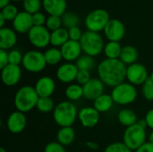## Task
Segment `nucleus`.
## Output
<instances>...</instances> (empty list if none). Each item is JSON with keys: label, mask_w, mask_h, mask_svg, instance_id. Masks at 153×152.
I'll list each match as a JSON object with an SVG mask.
<instances>
[{"label": "nucleus", "mask_w": 153, "mask_h": 152, "mask_svg": "<svg viewBox=\"0 0 153 152\" xmlns=\"http://www.w3.org/2000/svg\"><path fill=\"white\" fill-rule=\"evenodd\" d=\"M127 66L120 59L102 60L97 66L99 78L108 87H116L126 80Z\"/></svg>", "instance_id": "obj_1"}, {"label": "nucleus", "mask_w": 153, "mask_h": 152, "mask_svg": "<svg viewBox=\"0 0 153 152\" xmlns=\"http://www.w3.org/2000/svg\"><path fill=\"white\" fill-rule=\"evenodd\" d=\"M78 113L76 106L72 101H61L56 105L53 111V119L60 127L72 126L78 117Z\"/></svg>", "instance_id": "obj_2"}, {"label": "nucleus", "mask_w": 153, "mask_h": 152, "mask_svg": "<svg viewBox=\"0 0 153 152\" xmlns=\"http://www.w3.org/2000/svg\"><path fill=\"white\" fill-rule=\"evenodd\" d=\"M39 97L32 86H22L15 93L13 99V104L16 110L27 113L34 109L37 106Z\"/></svg>", "instance_id": "obj_3"}, {"label": "nucleus", "mask_w": 153, "mask_h": 152, "mask_svg": "<svg viewBox=\"0 0 153 152\" xmlns=\"http://www.w3.org/2000/svg\"><path fill=\"white\" fill-rule=\"evenodd\" d=\"M79 42L81 44L82 52H84L85 55L93 57L99 56L105 47L102 37L98 32H93L90 30L83 32Z\"/></svg>", "instance_id": "obj_4"}, {"label": "nucleus", "mask_w": 153, "mask_h": 152, "mask_svg": "<svg viewBox=\"0 0 153 152\" xmlns=\"http://www.w3.org/2000/svg\"><path fill=\"white\" fill-rule=\"evenodd\" d=\"M110 95L114 100V103L121 106H127L135 101L138 93L134 85L129 83L128 82H124L114 87Z\"/></svg>", "instance_id": "obj_5"}, {"label": "nucleus", "mask_w": 153, "mask_h": 152, "mask_svg": "<svg viewBox=\"0 0 153 152\" xmlns=\"http://www.w3.org/2000/svg\"><path fill=\"white\" fill-rule=\"evenodd\" d=\"M146 128L141 126L138 123L126 127L123 136V142L132 151H136L146 142Z\"/></svg>", "instance_id": "obj_6"}, {"label": "nucleus", "mask_w": 153, "mask_h": 152, "mask_svg": "<svg viewBox=\"0 0 153 152\" xmlns=\"http://www.w3.org/2000/svg\"><path fill=\"white\" fill-rule=\"evenodd\" d=\"M22 65L27 72L32 73L42 72L48 65L44 53L38 50H30L25 53Z\"/></svg>", "instance_id": "obj_7"}, {"label": "nucleus", "mask_w": 153, "mask_h": 152, "mask_svg": "<svg viewBox=\"0 0 153 152\" xmlns=\"http://www.w3.org/2000/svg\"><path fill=\"white\" fill-rule=\"evenodd\" d=\"M110 21L108 13L104 9H96L91 11L85 19V25L90 31L99 32L104 30Z\"/></svg>", "instance_id": "obj_8"}, {"label": "nucleus", "mask_w": 153, "mask_h": 152, "mask_svg": "<svg viewBox=\"0 0 153 152\" xmlns=\"http://www.w3.org/2000/svg\"><path fill=\"white\" fill-rule=\"evenodd\" d=\"M149 78L147 68L141 63L136 62L126 68V80L134 86L143 85Z\"/></svg>", "instance_id": "obj_9"}, {"label": "nucleus", "mask_w": 153, "mask_h": 152, "mask_svg": "<svg viewBox=\"0 0 153 152\" xmlns=\"http://www.w3.org/2000/svg\"><path fill=\"white\" fill-rule=\"evenodd\" d=\"M50 36L48 28L44 26H33L28 32L30 42L37 48H44L50 44Z\"/></svg>", "instance_id": "obj_10"}, {"label": "nucleus", "mask_w": 153, "mask_h": 152, "mask_svg": "<svg viewBox=\"0 0 153 152\" xmlns=\"http://www.w3.org/2000/svg\"><path fill=\"white\" fill-rule=\"evenodd\" d=\"M105 86L106 85L100 78H91L85 85L82 86L83 98L92 101L95 100L105 93Z\"/></svg>", "instance_id": "obj_11"}, {"label": "nucleus", "mask_w": 153, "mask_h": 152, "mask_svg": "<svg viewBox=\"0 0 153 152\" xmlns=\"http://www.w3.org/2000/svg\"><path fill=\"white\" fill-rule=\"evenodd\" d=\"M21 77L22 70L20 65L9 64L1 69V80L3 83L7 87L15 86L20 82Z\"/></svg>", "instance_id": "obj_12"}, {"label": "nucleus", "mask_w": 153, "mask_h": 152, "mask_svg": "<svg viewBox=\"0 0 153 152\" xmlns=\"http://www.w3.org/2000/svg\"><path fill=\"white\" fill-rule=\"evenodd\" d=\"M78 118L81 125L85 128L95 127L100 119V113L93 107H85L78 113Z\"/></svg>", "instance_id": "obj_13"}, {"label": "nucleus", "mask_w": 153, "mask_h": 152, "mask_svg": "<svg viewBox=\"0 0 153 152\" xmlns=\"http://www.w3.org/2000/svg\"><path fill=\"white\" fill-rule=\"evenodd\" d=\"M27 118L24 113L15 110L12 112L6 121V127L8 131L13 134L21 133L26 127Z\"/></svg>", "instance_id": "obj_14"}, {"label": "nucleus", "mask_w": 153, "mask_h": 152, "mask_svg": "<svg viewBox=\"0 0 153 152\" xmlns=\"http://www.w3.org/2000/svg\"><path fill=\"white\" fill-rule=\"evenodd\" d=\"M79 72L78 67L75 64L66 62L59 65L56 70V78L59 82L63 83L71 84L73 82L76 81L77 73Z\"/></svg>", "instance_id": "obj_15"}, {"label": "nucleus", "mask_w": 153, "mask_h": 152, "mask_svg": "<svg viewBox=\"0 0 153 152\" xmlns=\"http://www.w3.org/2000/svg\"><path fill=\"white\" fill-rule=\"evenodd\" d=\"M105 36L109 41L119 42L126 34V29L123 22L117 19H112L104 29Z\"/></svg>", "instance_id": "obj_16"}, {"label": "nucleus", "mask_w": 153, "mask_h": 152, "mask_svg": "<svg viewBox=\"0 0 153 152\" xmlns=\"http://www.w3.org/2000/svg\"><path fill=\"white\" fill-rule=\"evenodd\" d=\"M60 50L63 56V59L70 63L73 61H77V59L82 56L81 54L82 52L80 42L71 39L65 43L61 47Z\"/></svg>", "instance_id": "obj_17"}, {"label": "nucleus", "mask_w": 153, "mask_h": 152, "mask_svg": "<svg viewBox=\"0 0 153 152\" xmlns=\"http://www.w3.org/2000/svg\"><path fill=\"white\" fill-rule=\"evenodd\" d=\"M34 88L39 98L51 97L56 90V82L49 76H42L36 82Z\"/></svg>", "instance_id": "obj_18"}, {"label": "nucleus", "mask_w": 153, "mask_h": 152, "mask_svg": "<svg viewBox=\"0 0 153 152\" xmlns=\"http://www.w3.org/2000/svg\"><path fill=\"white\" fill-rule=\"evenodd\" d=\"M13 26L15 31L19 33H26L34 26L32 21V14L27 12H21L13 21Z\"/></svg>", "instance_id": "obj_19"}, {"label": "nucleus", "mask_w": 153, "mask_h": 152, "mask_svg": "<svg viewBox=\"0 0 153 152\" xmlns=\"http://www.w3.org/2000/svg\"><path fill=\"white\" fill-rule=\"evenodd\" d=\"M43 7L48 13L54 16H63L66 9L65 0H43Z\"/></svg>", "instance_id": "obj_20"}, {"label": "nucleus", "mask_w": 153, "mask_h": 152, "mask_svg": "<svg viewBox=\"0 0 153 152\" xmlns=\"http://www.w3.org/2000/svg\"><path fill=\"white\" fill-rule=\"evenodd\" d=\"M16 41L17 36L14 30L9 28L0 29V49H11L14 47Z\"/></svg>", "instance_id": "obj_21"}, {"label": "nucleus", "mask_w": 153, "mask_h": 152, "mask_svg": "<svg viewBox=\"0 0 153 152\" xmlns=\"http://www.w3.org/2000/svg\"><path fill=\"white\" fill-rule=\"evenodd\" d=\"M75 140V132L72 126L60 127L56 133V142L66 147L71 145Z\"/></svg>", "instance_id": "obj_22"}, {"label": "nucleus", "mask_w": 153, "mask_h": 152, "mask_svg": "<svg viewBox=\"0 0 153 152\" xmlns=\"http://www.w3.org/2000/svg\"><path fill=\"white\" fill-rule=\"evenodd\" d=\"M113 104H114V100L111 95L106 93L102 94L95 100H93V108L100 114L108 112L112 108Z\"/></svg>", "instance_id": "obj_23"}, {"label": "nucleus", "mask_w": 153, "mask_h": 152, "mask_svg": "<svg viewBox=\"0 0 153 152\" xmlns=\"http://www.w3.org/2000/svg\"><path fill=\"white\" fill-rule=\"evenodd\" d=\"M117 121L120 125L129 127L135 125L138 122V117L136 113L129 108L121 109L117 114Z\"/></svg>", "instance_id": "obj_24"}, {"label": "nucleus", "mask_w": 153, "mask_h": 152, "mask_svg": "<svg viewBox=\"0 0 153 152\" xmlns=\"http://www.w3.org/2000/svg\"><path fill=\"white\" fill-rule=\"evenodd\" d=\"M119 59L126 65H131L136 63L138 59V50L134 46H125L122 48V52Z\"/></svg>", "instance_id": "obj_25"}, {"label": "nucleus", "mask_w": 153, "mask_h": 152, "mask_svg": "<svg viewBox=\"0 0 153 152\" xmlns=\"http://www.w3.org/2000/svg\"><path fill=\"white\" fill-rule=\"evenodd\" d=\"M68 40H69V33H68V30H66L65 28H60L51 32L50 44L54 47H61Z\"/></svg>", "instance_id": "obj_26"}, {"label": "nucleus", "mask_w": 153, "mask_h": 152, "mask_svg": "<svg viewBox=\"0 0 153 152\" xmlns=\"http://www.w3.org/2000/svg\"><path fill=\"white\" fill-rule=\"evenodd\" d=\"M65 97L69 101H77L83 98V89L82 86L78 83L69 84L65 90Z\"/></svg>", "instance_id": "obj_27"}, {"label": "nucleus", "mask_w": 153, "mask_h": 152, "mask_svg": "<svg viewBox=\"0 0 153 152\" xmlns=\"http://www.w3.org/2000/svg\"><path fill=\"white\" fill-rule=\"evenodd\" d=\"M122 48L123 47H121L119 42L109 41L105 45L103 52L106 57L108 59H119L122 52Z\"/></svg>", "instance_id": "obj_28"}, {"label": "nucleus", "mask_w": 153, "mask_h": 152, "mask_svg": "<svg viewBox=\"0 0 153 152\" xmlns=\"http://www.w3.org/2000/svg\"><path fill=\"white\" fill-rule=\"evenodd\" d=\"M44 56L47 65H56L63 59L61 50L58 49L57 47H51L47 49L44 53Z\"/></svg>", "instance_id": "obj_29"}, {"label": "nucleus", "mask_w": 153, "mask_h": 152, "mask_svg": "<svg viewBox=\"0 0 153 152\" xmlns=\"http://www.w3.org/2000/svg\"><path fill=\"white\" fill-rule=\"evenodd\" d=\"M75 65L79 70L91 72L96 66V62H95V59L93 56H91L88 55H83V56H81L77 59Z\"/></svg>", "instance_id": "obj_30"}, {"label": "nucleus", "mask_w": 153, "mask_h": 152, "mask_svg": "<svg viewBox=\"0 0 153 152\" xmlns=\"http://www.w3.org/2000/svg\"><path fill=\"white\" fill-rule=\"evenodd\" d=\"M56 106L54 103V100L51 99V97H43V98H39L36 106V108L44 114L47 113H50L53 112L55 109Z\"/></svg>", "instance_id": "obj_31"}, {"label": "nucleus", "mask_w": 153, "mask_h": 152, "mask_svg": "<svg viewBox=\"0 0 153 152\" xmlns=\"http://www.w3.org/2000/svg\"><path fill=\"white\" fill-rule=\"evenodd\" d=\"M80 22L79 17L73 12H66L62 16V23L65 26L66 29H71L73 27H77Z\"/></svg>", "instance_id": "obj_32"}, {"label": "nucleus", "mask_w": 153, "mask_h": 152, "mask_svg": "<svg viewBox=\"0 0 153 152\" xmlns=\"http://www.w3.org/2000/svg\"><path fill=\"white\" fill-rule=\"evenodd\" d=\"M41 6L40 0H23V7L25 12L34 14L39 13Z\"/></svg>", "instance_id": "obj_33"}, {"label": "nucleus", "mask_w": 153, "mask_h": 152, "mask_svg": "<svg viewBox=\"0 0 153 152\" xmlns=\"http://www.w3.org/2000/svg\"><path fill=\"white\" fill-rule=\"evenodd\" d=\"M142 94L148 101H153V81L149 78L142 85Z\"/></svg>", "instance_id": "obj_34"}, {"label": "nucleus", "mask_w": 153, "mask_h": 152, "mask_svg": "<svg viewBox=\"0 0 153 152\" xmlns=\"http://www.w3.org/2000/svg\"><path fill=\"white\" fill-rule=\"evenodd\" d=\"M104 152H133V151L130 150L123 142H117L108 144L104 150Z\"/></svg>", "instance_id": "obj_35"}, {"label": "nucleus", "mask_w": 153, "mask_h": 152, "mask_svg": "<svg viewBox=\"0 0 153 152\" xmlns=\"http://www.w3.org/2000/svg\"><path fill=\"white\" fill-rule=\"evenodd\" d=\"M1 13L4 16V18L5 19V21H13L19 13H18L17 8L14 5L8 4L7 6H5L4 8L2 9Z\"/></svg>", "instance_id": "obj_36"}, {"label": "nucleus", "mask_w": 153, "mask_h": 152, "mask_svg": "<svg viewBox=\"0 0 153 152\" xmlns=\"http://www.w3.org/2000/svg\"><path fill=\"white\" fill-rule=\"evenodd\" d=\"M47 28L48 30H50L51 31L56 30L61 28L62 23V19L58 16H54V15H49V17L47 19L46 22Z\"/></svg>", "instance_id": "obj_37"}, {"label": "nucleus", "mask_w": 153, "mask_h": 152, "mask_svg": "<svg viewBox=\"0 0 153 152\" xmlns=\"http://www.w3.org/2000/svg\"><path fill=\"white\" fill-rule=\"evenodd\" d=\"M8 56H9V64L11 65H20L22 63L23 56L18 49H12L10 52H8Z\"/></svg>", "instance_id": "obj_38"}, {"label": "nucleus", "mask_w": 153, "mask_h": 152, "mask_svg": "<svg viewBox=\"0 0 153 152\" xmlns=\"http://www.w3.org/2000/svg\"><path fill=\"white\" fill-rule=\"evenodd\" d=\"M91 72L88 71H84V70H79L78 73H77V77H76V83L83 86L85 85L91 79Z\"/></svg>", "instance_id": "obj_39"}, {"label": "nucleus", "mask_w": 153, "mask_h": 152, "mask_svg": "<svg viewBox=\"0 0 153 152\" xmlns=\"http://www.w3.org/2000/svg\"><path fill=\"white\" fill-rule=\"evenodd\" d=\"M44 152H66V150L58 142H51L46 145Z\"/></svg>", "instance_id": "obj_40"}, {"label": "nucleus", "mask_w": 153, "mask_h": 152, "mask_svg": "<svg viewBox=\"0 0 153 152\" xmlns=\"http://www.w3.org/2000/svg\"><path fill=\"white\" fill-rule=\"evenodd\" d=\"M68 33H69V39L75 40V41H80V39H82V36L83 34L81 31V30H80V28L78 26L69 29Z\"/></svg>", "instance_id": "obj_41"}, {"label": "nucleus", "mask_w": 153, "mask_h": 152, "mask_svg": "<svg viewBox=\"0 0 153 152\" xmlns=\"http://www.w3.org/2000/svg\"><path fill=\"white\" fill-rule=\"evenodd\" d=\"M32 21H33L34 26H43V24L47 22L45 15L39 12L32 14Z\"/></svg>", "instance_id": "obj_42"}, {"label": "nucleus", "mask_w": 153, "mask_h": 152, "mask_svg": "<svg viewBox=\"0 0 153 152\" xmlns=\"http://www.w3.org/2000/svg\"><path fill=\"white\" fill-rule=\"evenodd\" d=\"M9 65V56L7 50L0 49V69H3Z\"/></svg>", "instance_id": "obj_43"}, {"label": "nucleus", "mask_w": 153, "mask_h": 152, "mask_svg": "<svg viewBox=\"0 0 153 152\" xmlns=\"http://www.w3.org/2000/svg\"><path fill=\"white\" fill-rule=\"evenodd\" d=\"M135 152H153V144L149 142H146L140 148H138Z\"/></svg>", "instance_id": "obj_44"}, {"label": "nucleus", "mask_w": 153, "mask_h": 152, "mask_svg": "<svg viewBox=\"0 0 153 152\" xmlns=\"http://www.w3.org/2000/svg\"><path fill=\"white\" fill-rule=\"evenodd\" d=\"M144 119H145V121L147 123L148 127L153 130V108L147 112Z\"/></svg>", "instance_id": "obj_45"}, {"label": "nucleus", "mask_w": 153, "mask_h": 152, "mask_svg": "<svg viewBox=\"0 0 153 152\" xmlns=\"http://www.w3.org/2000/svg\"><path fill=\"white\" fill-rule=\"evenodd\" d=\"M86 146L89 148V149H91V150H93V151H97L98 149H99V145L96 143V142H86Z\"/></svg>", "instance_id": "obj_46"}, {"label": "nucleus", "mask_w": 153, "mask_h": 152, "mask_svg": "<svg viewBox=\"0 0 153 152\" xmlns=\"http://www.w3.org/2000/svg\"><path fill=\"white\" fill-rule=\"evenodd\" d=\"M9 1L10 0H0V8L3 9L5 6H7L9 4Z\"/></svg>", "instance_id": "obj_47"}, {"label": "nucleus", "mask_w": 153, "mask_h": 152, "mask_svg": "<svg viewBox=\"0 0 153 152\" xmlns=\"http://www.w3.org/2000/svg\"><path fill=\"white\" fill-rule=\"evenodd\" d=\"M4 21H5V19L4 18V16H3L2 13H0V27H1V28H4Z\"/></svg>", "instance_id": "obj_48"}, {"label": "nucleus", "mask_w": 153, "mask_h": 152, "mask_svg": "<svg viewBox=\"0 0 153 152\" xmlns=\"http://www.w3.org/2000/svg\"><path fill=\"white\" fill-rule=\"evenodd\" d=\"M148 142L153 144V130L150 133V134L148 135Z\"/></svg>", "instance_id": "obj_49"}, {"label": "nucleus", "mask_w": 153, "mask_h": 152, "mask_svg": "<svg viewBox=\"0 0 153 152\" xmlns=\"http://www.w3.org/2000/svg\"><path fill=\"white\" fill-rule=\"evenodd\" d=\"M0 152H7L4 148H0Z\"/></svg>", "instance_id": "obj_50"}, {"label": "nucleus", "mask_w": 153, "mask_h": 152, "mask_svg": "<svg viewBox=\"0 0 153 152\" xmlns=\"http://www.w3.org/2000/svg\"><path fill=\"white\" fill-rule=\"evenodd\" d=\"M150 78H151V79L153 81V70H152V72L151 73V76H150Z\"/></svg>", "instance_id": "obj_51"}, {"label": "nucleus", "mask_w": 153, "mask_h": 152, "mask_svg": "<svg viewBox=\"0 0 153 152\" xmlns=\"http://www.w3.org/2000/svg\"><path fill=\"white\" fill-rule=\"evenodd\" d=\"M13 1H20V0H13Z\"/></svg>", "instance_id": "obj_52"}]
</instances>
